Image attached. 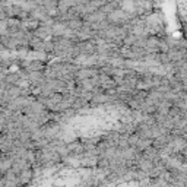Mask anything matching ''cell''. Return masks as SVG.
Returning <instances> with one entry per match:
<instances>
[{
	"mask_svg": "<svg viewBox=\"0 0 187 187\" xmlns=\"http://www.w3.org/2000/svg\"><path fill=\"white\" fill-rule=\"evenodd\" d=\"M139 167H140L143 171H151L153 168V162H151V161H148V159L143 158V161L139 162Z\"/></svg>",
	"mask_w": 187,
	"mask_h": 187,
	"instance_id": "6da1fadb",
	"label": "cell"
},
{
	"mask_svg": "<svg viewBox=\"0 0 187 187\" xmlns=\"http://www.w3.org/2000/svg\"><path fill=\"white\" fill-rule=\"evenodd\" d=\"M69 26L78 29V28H82V22H81V21H70V22H69Z\"/></svg>",
	"mask_w": 187,
	"mask_h": 187,
	"instance_id": "7a4b0ae2",
	"label": "cell"
}]
</instances>
